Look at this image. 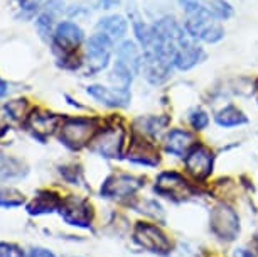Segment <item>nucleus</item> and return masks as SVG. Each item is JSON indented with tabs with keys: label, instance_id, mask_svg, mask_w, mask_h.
Here are the masks:
<instances>
[{
	"label": "nucleus",
	"instance_id": "nucleus-14",
	"mask_svg": "<svg viewBox=\"0 0 258 257\" xmlns=\"http://www.w3.org/2000/svg\"><path fill=\"white\" fill-rule=\"evenodd\" d=\"M61 122H62L61 115L34 112L32 115L27 117L26 127L31 130L34 137H37L39 140H46L47 135H51L56 129H59Z\"/></svg>",
	"mask_w": 258,
	"mask_h": 257
},
{
	"label": "nucleus",
	"instance_id": "nucleus-12",
	"mask_svg": "<svg viewBox=\"0 0 258 257\" xmlns=\"http://www.w3.org/2000/svg\"><path fill=\"white\" fill-rule=\"evenodd\" d=\"M214 156L206 145H194L186 156V169L194 179H206L211 174Z\"/></svg>",
	"mask_w": 258,
	"mask_h": 257
},
{
	"label": "nucleus",
	"instance_id": "nucleus-22",
	"mask_svg": "<svg viewBox=\"0 0 258 257\" xmlns=\"http://www.w3.org/2000/svg\"><path fill=\"white\" fill-rule=\"evenodd\" d=\"M216 124L221 127H238V125L246 124V117L241 110H238L235 105H228L220 110L216 115Z\"/></svg>",
	"mask_w": 258,
	"mask_h": 257
},
{
	"label": "nucleus",
	"instance_id": "nucleus-17",
	"mask_svg": "<svg viewBox=\"0 0 258 257\" xmlns=\"http://www.w3.org/2000/svg\"><path fill=\"white\" fill-rule=\"evenodd\" d=\"M86 91L90 96L106 107H126L130 101V95L125 88H106V86L91 85Z\"/></svg>",
	"mask_w": 258,
	"mask_h": 257
},
{
	"label": "nucleus",
	"instance_id": "nucleus-11",
	"mask_svg": "<svg viewBox=\"0 0 258 257\" xmlns=\"http://www.w3.org/2000/svg\"><path fill=\"white\" fill-rule=\"evenodd\" d=\"M111 39L103 32H96L88 39V73H98L110 61Z\"/></svg>",
	"mask_w": 258,
	"mask_h": 257
},
{
	"label": "nucleus",
	"instance_id": "nucleus-32",
	"mask_svg": "<svg viewBox=\"0 0 258 257\" xmlns=\"http://www.w3.org/2000/svg\"><path fill=\"white\" fill-rule=\"evenodd\" d=\"M103 9H113L120 4V0H100Z\"/></svg>",
	"mask_w": 258,
	"mask_h": 257
},
{
	"label": "nucleus",
	"instance_id": "nucleus-10",
	"mask_svg": "<svg viewBox=\"0 0 258 257\" xmlns=\"http://www.w3.org/2000/svg\"><path fill=\"white\" fill-rule=\"evenodd\" d=\"M155 191L162 196L172 198V200H184L192 195V188L187 183V179L176 171L160 173L155 181Z\"/></svg>",
	"mask_w": 258,
	"mask_h": 257
},
{
	"label": "nucleus",
	"instance_id": "nucleus-8",
	"mask_svg": "<svg viewBox=\"0 0 258 257\" xmlns=\"http://www.w3.org/2000/svg\"><path fill=\"white\" fill-rule=\"evenodd\" d=\"M134 240L149 252H155V254H167L170 250V240L165 235V232L160 227L154 224H140L135 225L134 230Z\"/></svg>",
	"mask_w": 258,
	"mask_h": 257
},
{
	"label": "nucleus",
	"instance_id": "nucleus-1",
	"mask_svg": "<svg viewBox=\"0 0 258 257\" xmlns=\"http://www.w3.org/2000/svg\"><path fill=\"white\" fill-rule=\"evenodd\" d=\"M187 12L186 21V32L191 39H201L204 42H218L223 39L225 31L218 24L209 11L201 4H192V6L184 7Z\"/></svg>",
	"mask_w": 258,
	"mask_h": 257
},
{
	"label": "nucleus",
	"instance_id": "nucleus-26",
	"mask_svg": "<svg viewBox=\"0 0 258 257\" xmlns=\"http://www.w3.org/2000/svg\"><path fill=\"white\" fill-rule=\"evenodd\" d=\"M4 110H6L7 115L12 120H22L24 117H29V115H27L29 104H27V100H24V98L9 101V104L4 107Z\"/></svg>",
	"mask_w": 258,
	"mask_h": 257
},
{
	"label": "nucleus",
	"instance_id": "nucleus-9",
	"mask_svg": "<svg viewBox=\"0 0 258 257\" xmlns=\"http://www.w3.org/2000/svg\"><path fill=\"white\" fill-rule=\"evenodd\" d=\"M83 42V31L80 27L76 26L75 22H61L59 26L56 27L54 31V47H56V53L61 51L62 53V58L61 61L62 66L66 68V63L68 61H73V53H75L80 44Z\"/></svg>",
	"mask_w": 258,
	"mask_h": 257
},
{
	"label": "nucleus",
	"instance_id": "nucleus-36",
	"mask_svg": "<svg viewBox=\"0 0 258 257\" xmlns=\"http://www.w3.org/2000/svg\"><path fill=\"white\" fill-rule=\"evenodd\" d=\"M256 244H258V234H256Z\"/></svg>",
	"mask_w": 258,
	"mask_h": 257
},
{
	"label": "nucleus",
	"instance_id": "nucleus-16",
	"mask_svg": "<svg viewBox=\"0 0 258 257\" xmlns=\"http://www.w3.org/2000/svg\"><path fill=\"white\" fill-rule=\"evenodd\" d=\"M128 161L140 166H157L159 154L144 135H137L128 149Z\"/></svg>",
	"mask_w": 258,
	"mask_h": 257
},
{
	"label": "nucleus",
	"instance_id": "nucleus-33",
	"mask_svg": "<svg viewBox=\"0 0 258 257\" xmlns=\"http://www.w3.org/2000/svg\"><path fill=\"white\" fill-rule=\"evenodd\" d=\"M6 95H7V83L0 78V98H4Z\"/></svg>",
	"mask_w": 258,
	"mask_h": 257
},
{
	"label": "nucleus",
	"instance_id": "nucleus-35",
	"mask_svg": "<svg viewBox=\"0 0 258 257\" xmlns=\"http://www.w3.org/2000/svg\"><path fill=\"white\" fill-rule=\"evenodd\" d=\"M7 125H4V124H0V137H4L6 135V132H7Z\"/></svg>",
	"mask_w": 258,
	"mask_h": 257
},
{
	"label": "nucleus",
	"instance_id": "nucleus-3",
	"mask_svg": "<svg viewBox=\"0 0 258 257\" xmlns=\"http://www.w3.org/2000/svg\"><path fill=\"white\" fill-rule=\"evenodd\" d=\"M116 56H118V60H116L113 68V80L120 83V88L126 90L134 75L142 65V56H140L139 47L132 41L121 42V46L116 49Z\"/></svg>",
	"mask_w": 258,
	"mask_h": 257
},
{
	"label": "nucleus",
	"instance_id": "nucleus-27",
	"mask_svg": "<svg viewBox=\"0 0 258 257\" xmlns=\"http://www.w3.org/2000/svg\"><path fill=\"white\" fill-rule=\"evenodd\" d=\"M208 122H209V117L208 114L204 112L201 109H194L189 112V124L194 130H203L208 127Z\"/></svg>",
	"mask_w": 258,
	"mask_h": 257
},
{
	"label": "nucleus",
	"instance_id": "nucleus-24",
	"mask_svg": "<svg viewBox=\"0 0 258 257\" xmlns=\"http://www.w3.org/2000/svg\"><path fill=\"white\" fill-rule=\"evenodd\" d=\"M26 203V198L21 191L14 188H2L0 190V208H19Z\"/></svg>",
	"mask_w": 258,
	"mask_h": 257
},
{
	"label": "nucleus",
	"instance_id": "nucleus-4",
	"mask_svg": "<svg viewBox=\"0 0 258 257\" xmlns=\"http://www.w3.org/2000/svg\"><path fill=\"white\" fill-rule=\"evenodd\" d=\"M125 144V130L121 127H106L98 130L91 140V151L100 154L101 158L116 159L121 158V149Z\"/></svg>",
	"mask_w": 258,
	"mask_h": 257
},
{
	"label": "nucleus",
	"instance_id": "nucleus-37",
	"mask_svg": "<svg viewBox=\"0 0 258 257\" xmlns=\"http://www.w3.org/2000/svg\"><path fill=\"white\" fill-rule=\"evenodd\" d=\"M256 91H258V86H256Z\"/></svg>",
	"mask_w": 258,
	"mask_h": 257
},
{
	"label": "nucleus",
	"instance_id": "nucleus-2",
	"mask_svg": "<svg viewBox=\"0 0 258 257\" xmlns=\"http://www.w3.org/2000/svg\"><path fill=\"white\" fill-rule=\"evenodd\" d=\"M98 122L95 119L86 117H66L59 125V140L66 147L78 151L91 144L95 135L98 134Z\"/></svg>",
	"mask_w": 258,
	"mask_h": 257
},
{
	"label": "nucleus",
	"instance_id": "nucleus-28",
	"mask_svg": "<svg viewBox=\"0 0 258 257\" xmlns=\"http://www.w3.org/2000/svg\"><path fill=\"white\" fill-rule=\"evenodd\" d=\"M135 208H137L139 212H142L145 215L154 217V218H159L162 215V207L154 200H140L137 205H135Z\"/></svg>",
	"mask_w": 258,
	"mask_h": 257
},
{
	"label": "nucleus",
	"instance_id": "nucleus-19",
	"mask_svg": "<svg viewBox=\"0 0 258 257\" xmlns=\"http://www.w3.org/2000/svg\"><path fill=\"white\" fill-rule=\"evenodd\" d=\"M62 7L64 4L61 0H49L47 6L44 9V12L37 17L36 21V26H37V31L41 32L42 37H47L52 34V26H54V19L59 16L62 12Z\"/></svg>",
	"mask_w": 258,
	"mask_h": 257
},
{
	"label": "nucleus",
	"instance_id": "nucleus-29",
	"mask_svg": "<svg viewBox=\"0 0 258 257\" xmlns=\"http://www.w3.org/2000/svg\"><path fill=\"white\" fill-rule=\"evenodd\" d=\"M24 252L19 245L9 244V242H0V257H22Z\"/></svg>",
	"mask_w": 258,
	"mask_h": 257
},
{
	"label": "nucleus",
	"instance_id": "nucleus-13",
	"mask_svg": "<svg viewBox=\"0 0 258 257\" xmlns=\"http://www.w3.org/2000/svg\"><path fill=\"white\" fill-rule=\"evenodd\" d=\"M203 60H204L203 47L194 44L192 39L189 37V34L186 32L177 44V53H176V58H174V66L186 71V70H191V68L199 65Z\"/></svg>",
	"mask_w": 258,
	"mask_h": 257
},
{
	"label": "nucleus",
	"instance_id": "nucleus-34",
	"mask_svg": "<svg viewBox=\"0 0 258 257\" xmlns=\"http://www.w3.org/2000/svg\"><path fill=\"white\" fill-rule=\"evenodd\" d=\"M199 0H181V4L184 7H187V6H192V4H198Z\"/></svg>",
	"mask_w": 258,
	"mask_h": 257
},
{
	"label": "nucleus",
	"instance_id": "nucleus-15",
	"mask_svg": "<svg viewBox=\"0 0 258 257\" xmlns=\"http://www.w3.org/2000/svg\"><path fill=\"white\" fill-rule=\"evenodd\" d=\"M194 145H196L194 135L189 132V130H184V129H172V130H169L164 137L165 151L179 158L187 156Z\"/></svg>",
	"mask_w": 258,
	"mask_h": 257
},
{
	"label": "nucleus",
	"instance_id": "nucleus-7",
	"mask_svg": "<svg viewBox=\"0 0 258 257\" xmlns=\"http://www.w3.org/2000/svg\"><path fill=\"white\" fill-rule=\"evenodd\" d=\"M209 224H211L213 234L223 240H233L240 234V218H238V213L226 205H218L213 208Z\"/></svg>",
	"mask_w": 258,
	"mask_h": 257
},
{
	"label": "nucleus",
	"instance_id": "nucleus-31",
	"mask_svg": "<svg viewBox=\"0 0 258 257\" xmlns=\"http://www.w3.org/2000/svg\"><path fill=\"white\" fill-rule=\"evenodd\" d=\"M22 257H54V254L47 249H42V247H32L27 252H24Z\"/></svg>",
	"mask_w": 258,
	"mask_h": 257
},
{
	"label": "nucleus",
	"instance_id": "nucleus-23",
	"mask_svg": "<svg viewBox=\"0 0 258 257\" xmlns=\"http://www.w3.org/2000/svg\"><path fill=\"white\" fill-rule=\"evenodd\" d=\"M167 124V119L162 117H142L135 122V130L139 132V135H155L164 125Z\"/></svg>",
	"mask_w": 258,
	"mask_h": 257
},
{
	"label": "nucleus",
	"instance_id": "nucleus-25",
	"mask_svg": "<svg viewBox=\"0 0 258 257\" xmlns=\"http://www.w3.org/2000/svg\"><path fill=\"white\" fill-rule=\"evenodd\" d=\"M206 9L216 21H226L233 16V7L225 0H211Z\"/></svg>",
	"mask_w": 258,
	"mask_h": 257
},
{
	"label": "nucleus",
	"instance_id": "nucleus-6",
	"mask_svg": "<svg viewBox=\"0 0 258 257\" xmlns=\"http://www.w3.org/2000/svg\"><path fill=\"white\" fill-rule=\"evenodd\" d=\"M59 215L66 224L73 227H80V229H90L91 222H93V208L90 201L80 196H68L62 200Z\"/></svg>",
	"mask_w": 258,
	"mask_h": 257
},
{
	"label": "nucleus",
	"instance_id": "nucleus-20",
	"mask_svg": "<svg viewBox=\"0 0 258 257\" xmlns=\"http://www.w3.org/2000/svg\"><path fill=\"white\" fill-rule=\"evenodd\" d=\"M27 174V166L21 159L0 152V179H21Z\"/></svg>",
	"mask_w": 258,
	"mask_h": 257
},
{
	"label": "nucleus",
	"instance_id": "nucleus-18",
	"mask_svg": "<svg viewBox=\"0 0 258 257\" xmlns=\"http://www.w3.org/2000/svg\"><path fill=\"white\" fill-rule=\"evenodd\" d=\"M62 203V198L49 190L39 191L31 203H27V213L29 215H46V213L59 212Z\"/></svg>",
	"mask_w": 258,
	"mask_h": 257
},
{
	"label": "nucleus",
	"instance_id": "nucleus-30",
	"mask_svg": "<svg viewBox=\"0 0 258 257\" xmlns=\"http://www.w3.org/2000/svg\"><path fill=\"white\" fill-rule=\"evenodd\" d=\"M61 174L62 178L66 179V181L73 183V185H76L78 181H83V174H81V169L73 166V168H61Z\"/></svg>",
	"mask_w": 258,
	"mask_h": 257
},
{
	"label": "nucleus",
	"instance_id": "nucleus-5",
	"mask_svg": "<svg viewBox=\"0 0 258 257\" xmlns=\"http://www.w3.org/2000/svg\"><path fill=\"white\" fill-rule=\"evenodd\" d=\"M144 181L132 174H111L105 179V183L101 185V196L105 198H113V200H126L132 198L140 188H142Z\"/></svg>",
	"mask_w": 258,
	"mask_h": 257
},
{
	"label": "nucleus",
	"instance_id": "nucleus-21",
	"mask_svg": "<svg viewBox=\"0 0 258 257\" xmlns=\"http://www.w3.org/2000/svg\"><path fill=\"white\" fill-rule=\"evenodd\" d=\"M96 27L100 29V32L106 34L111 41H115V39H121L125 36L128 26H126V21L121 16H108L101 19Z\"/></svg>",
	"mask_w": 258,
	"mask_h": 257
}]
</instances>
